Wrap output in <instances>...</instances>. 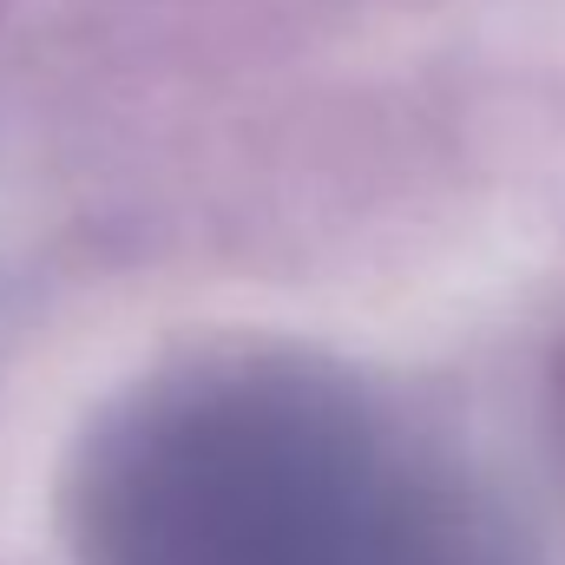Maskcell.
Instances as JSON below:
<instances>
[{
  "mask_svg": "<svg viewBox=\"0 0 565 565\" xmlns=\"http://www.w3.org/2000/svg\"><path fill=\"white\" fill-rule=\"evenodd\" d=\"M79 526L99 565H467L355 382L244 349L151 375L93 427Z\"/></svg>",
  "mask_w": 565,
  "mask_h": 565,
  "instance_id": "obj_1",
  "label": "cell"
}]
</instances>
